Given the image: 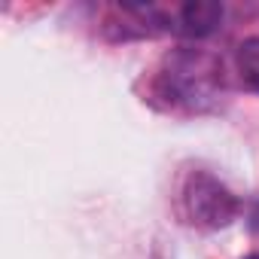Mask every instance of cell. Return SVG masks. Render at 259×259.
Segmentation results:
<instances>
[{
    "label": "cell",
    "instance_id": "6da1fadb",
    "mask_svg": "<svg viewBox=\"0 0 259 259\" xmlns=\"http://www.w3.org/2000/svg\"><path fill=\"white\" fill-rule=\"evenodd\" d=\"M226 95V70L223 61L195 46L171 49L159 58V64L150 70L147 101L156 104L165 113H207L213 110Z\"/></svg>",
    "mask_w": 259,
    "mask_h": 259
},
{
    "label": "cell",
    "instance_id": "7a4b0ae2",
    "mask_svg": "<svg viewBox=\"0 0 259 259\" xmlns=\"http://www.w3.org/2000/svg\"><path fill=\"white\" fill-rule=\"evenodd\" d=\"M183 207H186L189 223H195L201 229H220L235 220L238 198L217 177L195 171L183 186Z\"/></svg>",
    "mask_w": 259,
    "mask_h": 259
},
{
    "label": "cell",
    "instance_id": "3957f363",
    "mask_svg": "<svg viewBox=\"0 0 259 259\" xmlns=\"http://www.w3.org/2000/svg\"><path fill=\"white\" fill-rule=\"evenodd\" d=\"M235 64H238V73H241L244 85L259 92V37H250L238 46Z\"/></svg>",
    "mask_w": 259,
    "mask_h": 259
},
{
    "label": "cell",
    "instance_id": "277c9868",
    "mask_svg": "<svg viewBox=\"0 0 259 259\" xmlns=\"http://www.w3.org/2000/svg\"><path fill=\"white\" fill-rule=\"evenodd\" d=\"M253 235H256V241H259V210H256V217H253Z\"/></svg>",
    "mask_w": 259,
    "mask_h": 259
},
{
    "label": "cell",
    "instance_id": "5b68a950",
    "mask_svg": "<svg viewBox=\"0 0 259 259\" xmlns=\"http://www.w3.org/2000/svg\"><path fill=\"white\" fill-rule=\"evenodd\" d=\"M247 259H259V253H253V256H247Z\"/></svg>",
    "mask_w": 259,
    "mask_h": 259
}]
</instances>
